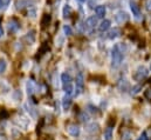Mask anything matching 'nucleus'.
I'll return each instance as SVG.
<instances>
[{
  "label": "nucleus",
  "mask_w": 151,
  "mask_h": 140,
  "mask_svg": "<svg viewBox=\"0 0 151 140\" xmlns=\"http://www.w3.org/2000/svg\"><path fill=\"white\" fill-rule=\"evenodd\" d=\"M72 7L69 6V5H65L63 6V9H62V15H63V18H69L70 15H72Z\"/></svg>",
  "instance_id": "obj_15"
},
{
  "label": "nucleus",
  "mask_w": 151,
  "mask_h": 140,
  "mask_svg": "<svg viewBox=\"0 0 151 140\" xmlns=\"http://www.w3.org/2000/svg\"><path fill=\"white\" fill-rule=\"evenodd\" d=\"M121 35V30L119 28H114L111 30L109 33H108V38L109 39H116V38H118Z\"/></svg>",
  "instance_id": "obj_17"
},
{
  "label": "nucleus",
  "mask_w": 151,
  "mask_h": 140,
  "mask_svg": "<svg viewBox=\"0 0 151 140\" xmlns=\"http://www.w3.org/2000/svg\"><path fill=\"white\" fill-rule=\"evenodd\" d=\"M52 21V15L49 13H45L41 19V28H47Z\"/></svg>",
  "instance_id": "obj_6"
},
{
  "label": "nucleus",
  "mask_w": 151,
  "mask_h": 140,
  "mask_svg": "<svg viewBox=\"0 0 151 140\" xmlns=\"http://www.w3.org/2000/svg\"><path fill=\"white\" fill-rule=\"evenodd\" d=\"M144 97L148 99V100H151V87L150 88H147L144 91Z\"/></svg>",
  "instance_id": "obj_25"
},
{
  "label": "nucleus",
  "mask_w": 151,
  "mask_h": 140,
  "mask_svg": "<svg viewBox=\"0 0 151 140\" xmlns=\"http://www.w3.org/2000/svg\"><path fill=\"white\" fill-rule=\"evenodd\" d=\"M28 15H31L32 18H35V15H37V11H35V9H29V11H28Z\"/></svg>",
  "instance_id": "obj_29"
},
{
  "label": "nucleus",
  "mask_w": 151,
  "mask_h": 140,
  "mask_svg": "<svg viewBox=\"0 0 151 140\" xmlns=\"http://www.w3.org/2000/svg\"><path fill=\"white\" fill-rule=\"evenodd\" d=\"M148 74H149V71H148L147 67L139 66L137 70L135 71V73H134V79L137 80V81H142L143 79H145L148 77Z\"/></svg>",
  "instance_id": "obj_4"
},
{
  "label": "nucleus",
  "mask_w": 151,
  "mask_h": 140,
  "mask_svg": "<svg viewBox=\"0 0 151 140\" xmlns=\"http://www.w3.org/2000/svg\"><path fill=\"white\" fill-rule=\"evenodd\" d=\"M1 1H2L4 6H6V5H8V4H9V1H11V0H1Z\"/></svg>",
  "instance_id": "obj_33"
},
{
  "label": "nucleus",
  "mask_w": 151,
  "mask_h": 140,
  "mask_svg": "<svg viewBox=\"0 0 151 140\" xmlns=\"http://www.w3.org/2000/svg\"><path fill=\"white\" fill-rule=\"evenodd\" d=\"M7 69V63L5 59H0V74L4 73Z\"/></svg>",
  "instance_id": "obj_22"
},
{
  "label": "nucleus",
  "mask_w": 151,
  "mask_h": 140,
  "mask_svg": "<svg viewBox=\"0 0 151 140\" xmlns=\"http://www.w3.org/2000/svg\"><path fill=\"white\" fill-rule=\"evenodd\" d=\"M70 105H72V99H70V96L67 94V96H65L63 99H62V107H63L65 111H68Z\"/></svg>",
  "instance_id": "obj_11"
},
{
  "label": "nucleus",
  "mask_w": 151,
  "mask_h": 140,
  "mask_svg": "<svg viewBox=\"0 0 151 140\" xmlns=\"http://www.w3.org/2000/svg\"><path fill=\"white\" fill-rule=\"evenodd\" d=\"M61 81H62V87H63V91L70 96L73 93V80H72V77L68 74V73H62L61 75Z\"/></svg>",
  "instance_id": "obj_2"
},
{
  "label": "nucleus",
  "mask_w": 151,
  "mask_h": 140,
  "mask_svg": "<svg viewBox=\"0 0 151 140\" xmlns=\"http://www.w3.org/2000/svg\"><path fill=\"white\" fill-rule=\"evenodd\" d=\"M128 14L125 13V12H123V11H121V12H118L116 15H115V20H116V23H118V24H123V23H125L127 20H128Z\"/></svg>",
  "instance_id": "obj_7"
},
{
  "label": "nucleus",
  "mask_w": 151,
  "mask_h": 140,
  "mask_svg": "<svg viewBox=\"0 0 151 140\" xmlns=\"http://www.w3.org/2000/svg\"><path fill=\"white\" fill-rule=\"evenodd\" d=\"M123 58H124V54H123V51L121 50V46L117 44L114 45L113 51H111V66L118 67L122 64Z\"/></svg>",
  "instance_id": "obj_1"
},
{
  "label": "nucleus",
  "mask_w": 151,
  "mask_h": 140,
  "mask_svg": "<svg viewBox=\"0 0 151 140\" xmlns=\"http://www.w3.org/2000/svg\"><path fill=\"white\" fill-rule=\"evenodd\" d=\"M48 50H49L48 45H46V44H45V45H43V46H42V47H41V48H40V50L38 51V57H41V55H43L46 52H48Z\"/></svg>",
  "instance_id": "obj_21"
},
{
  "label": "nucleus",
  "mask_w": 151,
  "mask_h": 140,
  "mask_svg": "<svg viewBox=\"0 0 151 140\" xmlns=\"http://www.w3.org/2000/svg\"><path fill=\"white\" fill-rule=\"evenodd\" d=\"M75 92H74V96L77 97L80 96L82 92H83V87H84V78H83V74L81 72L77 73L75 79Z\"/></svg>",
  "instance_id": "obj_3"
},
{
  "label": "nucleus",
  "mask_w": 151,
  "mask_h": 140,
  "mask_svg": "<svg viewBox=\"0 0 151 140\" xmlns=\"http://www.w3.org/2000/svg\"><path fill=\"white\" fill-rule=\"evenodd\" d=\"M1 7H4V4H2V1L0 0V8H1Z\"/></svg>",
  "instance_id": "obj_35"
},
{
  "label": "nucleus",
  "mask_w": 151,
  "mask_h": 140,
  "mask_svg": "<svg viewBox=\"0 0 151 140\" xmlns=\"http://www.w3.org/2000/svg\"><path fill=\"white\" fill-rule=\"evenodd\" d=\"M88 108H89V111H90L91 113H97V108H96V107H94L93 105H89L88 106Z\"/></svg>",
  "instance_id": "obj_30"
},
{
  "label": "nucleus",
  "mask_w": 151,
  "mask_h": 140,
  "mask_svg": "<svg viewBox=\"0 0 151 140\" xmlns=\"http://www.w3.org/2000/svg\"><path fill=\"white\" fill-rule=\"evenodd\" d=\"M99 130H100V126L97 125V124H90V125H88V127H87V131L88 132H90V133H95V132H99Z\"/></svg>",
  "instance_id": "obj_18"
},
{
  "label": "nucleus",
  "mask_w": 151,
  "mask_h": 140,
  "mask_svg": "<svg viewBox=\"0 0 151 140\" xmlns=\"http://www.w3.org/2000/svg\"><path fill=\"white\" fill-rule=\"evenodd\" d=\"M150 70H151V65H150Z\"/></svg>",
  "instance_id": "obj_37"
},
{
  "label": "nucleus",
  "mask_w": 151,
  "mask_h": 140,
  "mask_svg": "<svg viewBox=\"0 0 151 140\" xmlns=\"http://www.w3.org/2000/svg\"><path fill=\"white\" fill-rule=\"evenodd\" d=\"M78 1H80V2H84L86 0H78Z\"/></svg>",
  "instance_id": "obj_36"
},
{
  "label": "nucleus",
  "mask_w": 151,
  "mask_h": 140,
  "mask_svg": "<svg viewBox=\"0 0 151 140\" xmlns=\"http://www.w3.org/2000/svg\"><path fill=\"white\" fill-rule=\"evenodd\" d=\"M115 122H116V121H115V118H110V120H109V121H108V126H111V127H113L114 125H115Z\"/></svg>",
  "instance_id": "obj_32"
},
{
  "label": "nucleus",
  "mask_w": 151,
  "mask_h": 140,
  "mask_svg": "<svg viewBox=\"0 0 151 140\" xmlns=\"http://www.w3.org/2000/svg\"><path fill=\"white\" fill-rule=\"evenodd\" d=\"M34 91H35V85H34V82H33V81H28V82H27V92H28V94H33Z\"/></svg>",
  "instance_id": "obj_20"
},
{
  "label": "nucleus",
  "mask_w": 151,
  "mask_h": 140,
  "mask_svg": "<svg viewBox=\"0 0 151 140\" xmlns=\"http://www.w3.org/2000/svg\"><path fill=\"white\" fill-rule=\"evenodd\" d=\"M113 139V127L108 126L104 130V140H111Z\"/></svg>",
  "instance_id": "obj_16"
},
{
  "label": "nucleus",
  "mask_w": 151,
  "mask_h": 140,
  "mask_svg": "<svg viewBox=\"0 0 151 140\" xmlns=\"http://www.w3.org/2000/svg\"><path fill=\"white\" fill-rule=\"evenodd\" d=\"M137 140H149V138H148V134H147V132H143L141 136H139V138Z\"/></svg>",
  "instance_id": "obj_26"
},
{
  "label": "nucleus",
  "mask_w": 151,
  "mask_h": 140,
  "mask_svg": "<svg viewBox=\"0 0 151 140\" xmlns=\"http://www.w3.org/2000/svg\"><path fill=\"white\" fill-rule=\"evenodd\" d=\"M145 8H147L148 11H151V0H148V1H147V4H145Z\"/></svg>",
  "instance_id": "obj_31"
},
{
  "label": "nucleus",
  "mask_w": 151,
  "mask_h": 140,
  "mask_svg": "<svg viewBox=\"0 0 151 140\" xmlns=\"http://www.w3.org/2000/svg\"><path fill=\"white\" fill-rule=\"evenodd\" d=\"M110 20H108V19H106V20H103L101 24H100V26H99V31L100 32H106L107 30H109V27H110Z\"/></svg>",
  "instance_id": "obj_14"
},
{
  "label": "nucleus",
  "mask_w": 151,
  "mask_h": 140,
  "mask_svg": "<svg viewBox=\"0 0 151 140\" xmlns=\"http://www.w3.org/2000/svg\"><path fill=\"white\" fill-rule=\"evenodd\" d=\"M21 97H22V93L20 91H17L15 94H14V99L15 100H19V99H21Z\"/></svg>",
  "instance_id": "obj_27"
},
{
  "label": "nucleus",
  "mask_w": 151,
  "mask_h": 140,
  "mask_svg": "<svg viewBox=\"0 0 151 140\" xmlns=\"http://www.w3.org/2000/svg\"><path fill=\"white\" fill-rule=\"evenodd\" d=\"M106 12H107L106 6L100 5V6H97V7L95 8V13H96V17H97V18H103V17L106 15Z\"/></svg>",
  "instance_id": "obj_12"
},
{
  "label": "nucleus",
  "mask_w": 151,
  "mask_h": 140,
  "mask_svg": "<svg viewBox=\"0 0 151 140\" xmlns=\"http://www.w3.org/2000/svg\"><path fill=\"white\" fill-rule=\"evenodd\" d=\"M34 1L33 0H18L15 2L17 9H24V8H31L33 7Z\"/></svg>",
  "instance_id": "obj_5"
},
{
  "label": "nucleus",
  "mask_w": 151,
  "mask_h": 140,
  "mask_svg": "<svg viewBox=\"0 0 151 140\" xmlns=\"http://www.w3.org/2000/svg\"><path fill=\"white\" fill-rule=\"evenodd\" d=\"M67 131H68V133L72 136V137H78L80 136V127L77 126V125H69L68 127H67Z\"/></svg>",
  "instance_id": "obj_8"
},
{
  "label": "nucleus",
  "mask_w": 151,
  "mask_h": 140,
  "mask_svg": "<svg viewBox=\"0 0 151 140\" xmlns=\"http://www.w3.org/2000/svg\"><path fill=\"white\" fill-rule=\"evenodd\" d=\"M80 120H81V121H87V120H88V115H87L86 113H81V114H80Z\"/></svg>",
  "instance_id": "obj_28"
},
{
  "label": "nucleus",
  "mask_w": 151,
  "mask_h": 140,
  "mask_svg": "<svg viewBox=\"0 0 151 140\" xmlns=\"http://www.w3.org/2000/svg\"><path fill=\"white\" fill-rule=\"evenodd\" d=\"M141 90H142V85H136V86H134V87H132L131 93H132V94H137Z\"/></svg>",
  "instance_id": "obj_24"
},
{
  "label": "nucleus",
  "mask_w": 151,
  "mask_h": 140,
  "mask_svg": "<svg viewBox=\"0 0 151 140\" xmlns=\"http://www.w3.org/2000/svg\"><path fill=\"white\" fill-rule=\"evenodd\" d=\"M4 34V31H2V27H1V25H0V36Z\"/></svg>",
  "instance_id": "obj_34"
},
{
  "label": "nucleus",
  "mask_w": 151,
  "mask_h": 140,
  "mask_svg": "<svg viewBox=\"0 0 151 140\" xmlns=\"http://www.w3.org/2000/svg\"><path fill=\"white\" fill-rule=\"evenodd\" d=\"M130 9H131L132 14H134L136 18L141 17V8H139V6H138L136 2H130Z\"/></svg>",
  "instance_id": "obj_10"
},
{
  "label": "nucleus",
  "mask_w": 151,
  "mask_h": 140,
  "mask_svg": "<svg viewBox=\"0 0 151 140\" xmlns=\"http://www.w3.org/2000/svg\"><path fill=\"white\" fill-rule=\"evenodd\" d=\"M63 32L66 35H72L73 34V31H72V27L69 25H65L63 26Z\"/></svg>",
  "instance_id": "obj_23"
},
{
  "label": "nucleus",
  "mask_w": 151,
  "mask_h": 140,
  "mask_svg": "<svg viewBox=\"0 0 151 140\" xmlns=\"http://www.w3.org/2000/svg\"><path fill=\"white\" fill-rule=\"evenodd\" d=\"M95 25H97V17H89L87 20H86V26L88 28H93L95 27Z\"/></svg>",
  "instance_id": "obj_13"
},
{
  "label": "nucleus",
  "mask_w": 151,
  "mask_h": 140,
  "mask_svg": "<svg viewBox=\"0 0 151 140\" xmlns=\"http://www.w3.org/2000/svg\"><path fill=\"white\" fill-rule=\"evenodd\" d=\"M19 28H20V24H19L15 19H12V20L9 21V24H8V31H9L11 33H15Z\"/></svg>",
  "instance_id": "obj_9"
},
{
  "label": "nucleus",
  "mask_w": 151,
  "mask_h": 140,
  "mask_svg": "<svg viewBox=\"0 0 151 140\" xmlns=\"http://www.w3.org/2000/svg\"><path fill=\"white\" fill-rule=\"evenodd\" d=\"M26 40H27L29 44H33V42L35 41V32H34V31L28 32L27 35H26Z\"/></svg>",
  "instance_id": "obj_19"
}]
</instances>
